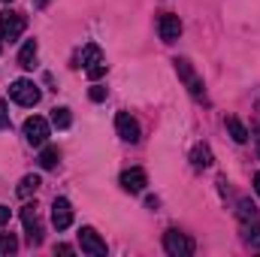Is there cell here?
Segmentation results:
<instances>
[{
    "label": "cell",
    "mask_w": 260,
    "mask_h": 257,
    "mask_svg": "<svg viewBox=\"0 0 260 257\" xmlns=\"http://www.w3.org/2000/svg\"><path fill=\"white\" fill-rule=\"evenodd\" d=\"M82 67H85V73H88L91 82H97V79L106 73V55L100 52L97 43H88V46L82 49Z\"/></svg>",
    "instance_id": "obj_1"
},
{
    "label": "cell",
    "mask_w": 260,
    "mask_h": 257,
    "mask_svg": "<svg viewBox=\"0 0 260 257\" xmlns=\"http://www.w3.org/2000/svg\"><path fill=\"white\" fill-rule=\"evenodd\" d=\"M9 97L18 103V106H37L40 103V88L30 82V79H15L12 85H9Z\"/></svg>",
    "instance_id": "obj_2"
},
{
    "label": "cell",
    "mask_w": 260,
    "mask_h": 257,
    "mask_svg": "<svg viewBox=\"0 0 260 257\" xmlns=\"http://www.w3.org/2000/svg\"><path fill=\"white\" fill-rule=\"evenodd\" d=\"M164 251L170 257H191L194 254V242L179 230H167L164 233Z\"/></svg>",
    "instance_id": "obj_3"
},
{
    "label": "cell",
    "mask_w": 260,
    "mask_h": 257,
    "mask_svg": "<svg viewBox=\"0 0 260 257\" xmlns=\"http://www.w3.org/2000/svg\"><path fill=\"white\" fill-rule=\"evenodd\" d=\"M173 64H176V73H179V79L185 82V88L191 91V97H197V100H203L206 88H203V79H200V76L194 73V67H191V61H185V58H176Z\"/></svg>",
    "instance_id": "obj_4"
},
{
    "label": "cell",
    "mask_w": 260,
    "mask_h": 257,
    "mask_svg": "<svg viewBox=\"0 0 260 257\" xmlns=\"http://www.w3.org/2000/svg\"><path fill=\"white\" fill-rule=\"evenodd\" d=\"M24 15L21 12H15V9H3L0 12V37L3 40H18L21 34H24Z\"/></svg>",
    "instance_id": "obj_5"
},
{
    "label": "cell",
    "mask_w": 260,
    "mask_h": 257,
    "mask_svg": "<svg viewBox=\"0 0 260 257\" xmlns=\"http://www.w3.org/2000/svg\"><path fill=\"white\" fill-rule=\"evenodd\" d=\"M24 139H27L34 148H43L46 139H49V121L40 118V115H30V118L24 121Z\"/></svg>",
    "instance_id": "obj_6"
},
{
    "label": "cell",
    "mask_w": 260,
    "mask_h": 257,
    "mask_svg": "<svg viewBox=\"0 0 260 257\" xmlns=\"http://www.w3.org/2000/svg\"><path fill=\"white\" fill-rule=\"evenodd\" d=\"M79 245H82L85 254H91V257L106 254V242L100 239V233H97L94 227H82V230H79Z\"/></svg>",
    "instance_id": "obj_7"
},
{
    "label": "cell",
    "mask_w": 260,
    "mask_h": 257,
    "mask_svg": "<svg viewBox=\"0 0 260 257\" xmlns=\"http://www.w3.org/2000/svg\"><path fill=\"white\" fill-rule=\"evenodd\" d=\"M157 34H160L164 43H176V40L182 37V18L173 15V12L160 15V18H157Z\"/></svg>",
    "instance_id": "obj_8"
},
{
    "label": "cell",
    "mask_w": 260,
    "mask_h": 257,
    "mask_svg": "<svg viewBox=\"0 0 260 257\" xmlns=\"http://www.w3.org/2000/svg\"><path fill=\"white\" fill-rule=\"evenodd\" d=\"M21 221H24V230H27V242H30V245H40V242H43V227H40L37 209H34V206H24V209H21Z\"/></svg>",
    "instance_id": "obj_9"
},
{
    "label": "cell",
    "mask_w": 260,
    "mask_h": 257,
    "mask_svg": "<svg viewBox=\"0 0 260 257\" xmlns=\"http://www.w3.org/2000/svg\"><path fill=\"white\" fill-rule=\"evenodd\" d=\"M145 185H148V176H145V170H139V167H130L121 173V188L127 194H142L145 191Z\"/></svg>",
    "instance_id": "obj_10"
},
{
    "label": "cell",
    "mask_w": 260,
    "mask_h": 257,
    "mask_svg": "<svg viewBox=\"0 0 260 257\" xmlns=\"http://www.w3.org/2000/svg\"><path fill=\"white\" fill-rule=\"evenodd\" d=\"M115 130H118V136L124 142H139V124H136V118L130 112H118L115 115Z\"/></svg>",
    "instance_id": "obj_11"
},
{
    "label": "cell",
    "mask_w": 260,
    "mask_h": 257,
    "mask_svg": "<svg viewBox=\"0 0 260 257\" xmlns=\"http://www.w3.org/2000/svg\"><path fill=\"white\" fill-rule=\"evenodd\" d=\"M52 224H55L58 230H67V227L73 224V206H70V200L58 197V200L52 203Z\"/></svg>",
    "instance_id": "obj_12"
},
{
    "label": "cell",
    "mask_w": 260,
    "mask_h": 257,
    "mask_svg": "<svg viewBox=\"0 0 260 257\" xmlns=\"http://www.w3.org/2000/svg\"><path fill=\"white\" fill-rule=\"evenodd\" d=\"M37 52H40L37 40H27V43L21 46V52H18V67H21V70H34V67H37Z\"/></svg>",
    "instance_id": "obj_13"
},
{
    "label": "cell",
    "mask_w": 260,
    "mask_h": 257,
    "mask_svg": "<svg viewBox=\"0 0 260 257\" xmlns=\"http://www.w3.org/2000/svg\"><path fill=\"white\" fill-rule=\"evenodd\" d=\"M40 185H43V182H40V176H34V173H30V176H24V179L18 182V188H15V194H18L21 200H27L30 194H37V191H40Z\"/></svg>",
    "instance_id": "obj_14"
},
{
    "label": "cell",
    "mask_w": 260,
    "mask_h": 257,
    "mask_svg": "<svg viewBox=\"0 0 260 257\" xmlns=\"http://www.w3.org/2000/svg\"><path fill=\"white\" fill-rule=\"evenodd\" d=\"M191 164H194V170L212 167V151H209V145H197L194 151H191Z\"/></svg>",
    "instance_id": "obj_15"
},
{
    "label": "cell",
    "mask_w": 260,
    "mask_h": 257,
    "mask_svg": "<svg viewBox=\"0 0 260 257\" xmlns=\"http://www.w3.org/2000/svg\"><path fill=\"white\" fill-rule=\"evenodd\" d=\"M52 124L58 130H67L73 124V115H70V109L67 106H58V109H52Z\"/></svg>",
    "instance_id": "obj_16"
},
{
    "label": "cell",
    "mask_w": 260,
    "mask_h": 257,
    "mask_svg": "<svg viewBox=\"0 0 260 257\" xmlns=\"http://www.w3.org/2000/svg\"><path fill=\"white\" fill-rule=\"evenodd\" d=\"M40 167H43V170H55V167H58V148L43 145V151H40Z\"/></svg>",
    "instance_id": "obj_17"
},
{
    "label": "cell",
    "mask_w": 260,
    "mask_h": 257,
    "mask_svg": "<svg viewBox=\"0 0 260 257\" xmlns=\"http://www.w3.org/2000/svg\"><path fill=\"white\" fill-rule=\"evenodd\" d=\"M227 130H230V136L236 139V142H248V130H245V124L239 121V118H227Z\"/></svg>",
    "instance_id": "obj_18"
},
{
    "label": "cell",
    "mask_w": 260,
    "mask_h": 257,
    "mask_svg": "<svg viewBox=\"0 0 260 257\" xmlns=\"http://www.w3.org/2000/svg\"><path fill=\"white\" fill-rule=\"evenodd\" d=\"M18 251V239L12 233H0V257H9Z\"/></svg>",
    "instance_id": "obj_19"
},
{
    "label": "cell",
    "mask_w": 260,
    "mask_h": 257,
    "mask_svg": "<svg viewBox=\"0 0 260 257\" xmlns=\"http://www.w3.org/2000/svg\"><path fill=\"white\" fill-rule=\"evenodd\" d=\"M88 94H91V100H94V103H103V100H106V88H100V85H91V91H88Z\"/></svg>",
    "instance_id": "obj_20"
},
{
    "label": "cell",
    "mask_w": 260,
    "mask_h": 257,
    "mask_svg": "<svg viewBox=\"0 0 260 257\" xmlns=\"http://www.w3.org/2000/svg\"><path fill=\"white\" fill-rule=\"evenodd\" d=\"M0 127H9V106H6V100H0Z\"/></svg>",
    "instance_id": "obj_21"
},
{
    "label": "cell",
    "mask_w": 260,
    "mask_h": 257,
    "mask_svg": "<svg viewBox=\"0 0 260 257\" xmlns=\"http://www.w3.org/2000/svg\"><path fill=\"white\" fill-rule=\"evenodd\" d=\"M9 221V206H0V227Z\"/></svg>",
    "instance_id": "obj_22"
},
{
    "label": "cell",
    "mask_w": 260,
    "mask_h": 257,
    "mask_svg": "<svg viewBox=\"0 0 260 257\" xmlns=\"http://www.w3.org/2000/svg\"><path fill=\"white\" fill-rule=\"evenodd\" d=\"M254 191L260 194V173H257V176H254Z\"/></svg>",
    "instance_id": "obj_23"
},
{
    "label": "cell",
    "mask_w": 260,
    "mask_h": 257,
    "mask_svg": "<svg viewBox=\"0 0 260 257\" xmlns=\"http://www.w3.org/2000/svg\"><path fill=\"white\" fill-rule=\"evenodd\" d=\"M37 3H40V6H46V3H49V0H37Z\"/></svg>",
    "instance_id": "obj_24"
},
{
    "label": "cell",
    "mask_w": 260,
    "mask_h": 257,
    "mask_svg": "<svg viewBox=\"0 0 260 257\" xmlns=\"http://www.w3.org/2000/svg\"><path fill=\"white\" fill-rule=\"evenodd\" d=\"M3 3H12V0H3Z\"/></svg>",
    "instance_id": "obj_25"
},
{
    "label": "cell",
    "mask_w": 260,
    "mask_h": 257,
    "mask_svg": "<svg viewBox=\"0 0 260 257\" xmlns=\"http://www.w3.org/2000/svg\"><path fill=\"white\" fill-rule=\"evenodd\" d=\"M0 49H3V46H0Z\"/></svg>",
    "instance_id": "obj_26"
}]
</instances>
